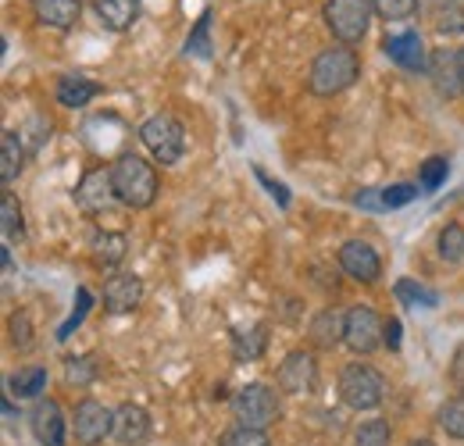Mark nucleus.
<instances>
[{"mask_svg": "<svg viewBox=\"0 0 464 446\" xmlns=\"http://www.w3.org/2000/svg\"><path fill=\"white\" fill-rule=\"evenodd\" d=\"M257 179L265 182V189H268V193L276 197V204H279V208H290V193H286V186H283V182H276V179H268V175H265L261 168H257Z\"/></svg>", "mask_w": 464, "mask_h": 446, "instance_id": "39", "label": "nucleus"}, {"mask_svg": "<svg viewBox=\"0 0 464 446\" xmlns=\"http://www.w3.org/2000/svg\"><path fill=\"white\" fill-rule=\"evenodd\" d=\"M340 268L357 282H375L382 276L379 254H375L368 243H361V239H350V243L340 247Z\"/></svg>", "mask_w": 464, "mask_h": 446, "instance_id": "11", "label": "nucleus"}, {"mask_svg": "<svg viewBox=\"0 0 464 446\" xmlns=\"http://www.w3.org/2000/svg\"><path fill=\"white\" fill-rule=\"evenodd\" d=\"M382 51L386 57L393 61V64H401L404 72H425L429 75V54H425V44H421V36L418 33H397V36H386L382 40Z\"/></svg>", "mask_w": 464, "mask_h": 446, "instance_id": "10", "label": "nucleus"}, {"mask_svg": "<svg viewBox=\"0 0 464 446\" xmlns=\"http://www.w3.org/2000/svg\"><path fill=\"white\" fill-rule=\"evenodd\" d=\"M429 79L436 86L440 97L454 101L464 93V82H461V64H458V54L454 51H436L429 57Z\"/></svg>", "mask_w": 464, "mask_h": 446, "instance_id": "12", "label": "nucleus"}, {"mask_svg": "<svg viewBox=\"0 0 464 446\" xmlns=\"http://www.w3.org/2000/svg\"><path fill=\"white\" fill-rule=\"evenodd\" d=\"M97 375V361L93 357H72L68 361V383H90Z\"/></svg>", "mask_w": 464, "mask_h": 446, "instance_id": "36", "label": "nucleus"}, {"mask_svg": "<svg viewBox=\"0 0 464 446\" xmlns=\"http://www.w3.org/2000/svg\"><path fill=\"white\" fill-rule=\"evenodd\" d=\"M382 396H386V379L372 364L353 361L340 372V400L350 411H375Z\"/></svg>", "mask_w": 464, "mask_h": 446, "instance_id": "4", "label": "nucleus"}, {"mask_svg": "<svg viewBox=\"0 0 464 446\" xmlns=\"http://www.w3.org/2000/svg\"><path fill=\"white\" fill-rule=\"evenodd\" d=\"M447 175H450V165H447V158H429V161L421 165L418 186H421L425 193H432V189H440V186L447 182Z\"/></svg>", "mask_w": 464, "mask_h": 446, "instance_id": "32", "label": "nucleus"}, {"mask_svg": "<svg viewBox=\"0 0 464 446\" xmlns=\"http://www.w3.org/2000/svg\"><path fill=\"white\" fill-rule=\"evenodd\" d=\"M86 311H90V289L82 286V289H79V307H75V311H72V318H68V322L61 325L58 339H68V335L75 333V329H79V322L86 318Z\"/></svg>", "mask_w": 464, "mask_h": 446, "instance_id": "37", "label": "nucleus"}, {"mask_svg": "<svg viewBox=\"0 0 464 446\" xmlns=\"http://www.w3.org/2000/svg\"><path fill=\"white\" fill-rule=\"evenodd\" d=\"M111 436L121 446H140L150 436V418L140 403H121L115 411V425H111Z\"/></svg>", "mask_w": 464, "mask_h": 446, "instance_id": "16", "label": "nucleus"}, {"mask_svg": "<svg viewBox=\"0 0 464 446\" xmlns=\"http://www.w3.org/2000/svg\"><path fill=\"white\" fill-rule=\"evenodd\" d=\"M7 386H11V393H14V396L33 400V396H40V393L47 390V372H44V368H25V372H14Z\"/></svg>", "mask_w": 464, "mask_h": 446, "instance_id": "25", "label": "nucleus"}, {"mask_svg": "<svg viewBox=\"0 0 464 446\" xmlns=\"http://www.w3.org/2000/svg\"><path fill=\"white\" fill-rule=\"evenodd\" d=\"M268 346V329L265 325H254V329H236L232 333V350L239 361H261Z\"/></svg>", "mask_w": 464, "mask_h": 446, "instance_id": "24", "label": "nucleus"}, {"mask_svg": "<svg viewBox=\"0 0 464 446\" xmlns=\"http://www.w3.org/2000/svg\"><path fill=\"white\" fill-rule=\"evenodd\" d=\"M407 446H432L429 440H414V443H407Z\"/></svg>", "mask_w": 464, "mask_h": 446, "instance_id": "42", "label": "nucleus"}, {"mask_svg": "<svg viewBox=\"0 0 464 446\" xmlns=\"http://www.w3.org/2000/svg\"><path fill=\"white\" fill-rule=\"evenodd\" d=\"M93 97H101V82H93L90 75H61L58 82V104L64 108H86Z\"/></svg>", "mask_w": 464, "mask_h": 446, "instance_id": "19", "label": "nucleus"}, {"mask_svg": "<svg viewBox=\"0 0 464 446\" xmlns=\"http://www.w3.org/2000/svg\"><path fill=\"white\" fill-rule=\"evenodd\" d=\"M72 418H75V440L82 446L101 443L104 436H111L115 425V411H108L101 400H79Z\"/></svg>", "mask_w": 464, "mask_h": 446, "instance_id": "8", "label": "nucleus"}, {"mask_svg": "<svg viewBox=\"0 0 464 446\" xmlns=\"http://www.w3.org/2000/svg\"><path fill=\"white\" fill-rule=\"evenodd\" d=\"M186 54L211 57V11H204V15L197 18V25L189 29V36H186Z\"/></svg>", "mask_w": 464, "mask_h": 446, "instance_id": "30", "label": "nucleus"}, {"mask_svg": "<svg viewBox=\"0 0 464 446\" xmlns=\"http://www.w3.org/2000/svg\"><path fill=\"white\" fill-rule=\"evenodd\" d=\"M11 343L22 346V350L33 343V335H29V318H25V315H14V318H11Z\"/></svg>", "mask_w": 464, "mask_h": 446, "instance_id": "38", "label": "nucleus"}, {"mask_svg": "<svg viewBox=\"0 0 464 446\" xmlns=\"http://www.w3.org/2000/svg\"><path fill=\"white\" fill-rule=\"evenodd\" d=\"M125 250H129L125 232H97V236H93V261H97L101 268H115V265H121Z\"/></svg>", "mask_w": 464, "mask_h": 446, "instance_id": "21", "label": "nucleus"}, {"mask_svg": "<svg viewBox=\"0 0 464 446\" xmlns=\"http://www.w3.org/2000/svg\"><path fill=\"white\" fill-rule=\"evenodd\" d=\"M343 322H347V315H340L336 307H325V311H318V315L311 318L307 335H311V343H314V346L333 350L336 343H343Z\"/></svg>", "mask_w": 464, "mask_h": 446, "instance_id": "18", "label": "nucleus"}, {"mask_svg": "<svg viewBox=\"0 0 464 446\" xmlns=\"http://www.w3.org/2000/svg\"><path fill=\"white\" fill-rule=\"evenodd\" d=\"M111 186H115V200H121L125 208H150L158 200V171L147 165L140 154H121L111 161Z\"/></svg>", "mask_w": 464, "mask_h": 446, "instance_id": "2", "label": "nucleus"}, {"mask_svg": "<svg viewBox=\"0 0 464 446\" xmlns=\"http://www.w3.org/2000/svg\"><path fill=\"white\" fill-rule=\"evenodd\" d=\"M458 64H461V82H464V47L458 51Z\"/></svg>", "mask_w": 464, "mask_h": 446, "instance_id": "41", "label": "nucleus"}, {"mask_svg": "<svg viewBox=\"0 0 464 446\" xmlns=\"http://www.w3.org/2000/svg\"><path fill=\"white\" fill-rule=\"evenodd\" d=\"M322 15H325V25L333 29V36L343 47H353L364 40V33L372 25L375 0H325Z\"/></svg>", "mask_w": 464, "mask_h": 446, "instance_id": "3", "label": "nucleus"}, {"mask_svg": "<svg viewBox=\"0 0 464 446\" xmlns=\"http://www.w3.org/2000/svg\"><path fill=\"white\" fill-rule=\"evenodd\" d=\"M111 197H115V186H111V171H104V168H93V171L79 182V189H75L79 208L90 211V215H101V211L111 204Z\"/></svg>", "mask_w": 464, "mask_h": 446, "instance_id": "15", "label": "nucleus"}, {"mask_svg": "<svg viewBox=\"0 0 464 446\" xmlns=\"http://www.w3.org/2000/svg\"><path fill=\"white\" fill-rule=\"evenodd\" d=\"M440 257L447 265H464V225L450 222L440 232Z\"/></svg>", "mask_w": 464, "mask_h": 446, "instance_id": "26", "label": "nucleus"}, {"mask_svg": "<svg viewBox=\"0 0 464 446\" xmlns=\"http://www.w3.org/2000/svg\"><path fill=\"white\" fill-rule=\"evenodd\" d=\"M276 379H279L283 393H311L318 386V361H314V354L290 350L286 361L279 364V375Z\"/></svg>", "mask_w": 464, "mask_h": 446, "instance_id": "9", "label": "nucleus"}, {"mask_svg": "<svg viewBox=\"0 0 464 446\" xmlns=\"http://www.w3.org/2000/svg\"><path fill=\"white\" fill-rule=\"evenodd\" d=\"M418 193H421V189H418V186H411V182L386 186V189H382V208H404V204H411Z\"/></svg>", "mask_w": 464, "mask_h": 446, "instance_id": "35", "label": "nucleus"}, {"mask_svg": "<svg viewBox=\"0 0 464 446\" xmlns=\"http://www.w3.org/2000/svg\"><path fill=\"white\" fill-rule=\"evenodd\" d=\"M22 158H25V150H22V136H18L14 129H4V136H0V179H4V186L18 179Z\"/></svg>", "mask_w": 464, "mask_h": 446, "instance_id": "22", "label": "nucleus"}, {"mask_svg": "<svg viewBox=\"0 0 464 446\" xmlns=\"http://www.w3.org/2000/svg\"><path fill=\"white\" fill-rule=\"evenodd\" d=\"M29 7H33L40 25L61 29V33L72 29L79 22V15H82V0H29Z\"/></svg>", "mask_w": 464, "mask_h": 446, "instance_id": "17", "label": "nucleus"}, {"mask_svg": "<svg viewBox=\"0 0 464 446\" xmlns=\"http://www.w3.org/2000/svg\"><path fill=\"white\" fill-rule=\"evenodd\" d=\"M429 18L440 33H464V0H429Z\"/></svg>", "mask_w": 464, "mask_h": 446, "instance_id": "23", "label": "nucleus"}, {"mask_svg": "<svg viewBox=\"0 0 464 446\" xmlns=\"http://www.w3.org/2000/svg\"><path fill=\"white\" fill-rule=\"evenodd\" d=\"M97 4V15L104 22V29L111 33H125L136 25L140 18V0H93Z\"/></svg>", "mask_w": 464, "mask_h": 446, "instance_id": "20", "label": "nucleus"}, {"mask_svg": "<svg viewBox=\"0 0 464 446\" xmlns=\"http://www.w3.org/2000/svg\"><path fill=\"white\" fill-rule=\"evenodd\" d=\"M401 335H404V325H401V318H386V329H382V343H386L390 350H401Z\"/></svg>", "mask_w": 464, "mask_h": 446, "instance_id": "40", "label": "nucleus"}, {"mask_svg": "<svg viewBox=\"0 0 464 446\" xmlns=\"http://www.w3.org/2000/svg\"><path fill=\"white\" fill-rule=\"evenodd\" d=\"M0 218H4V239H22L25 222H22V204L14 200V193L0 197Z\"/></svg>", "mask_w": 464, "mask_h": 446, "instance_id": "29", "label": "nucleus"}, {"mask_svg": "<svg viewBox=\"0 0 464 446\" xmlns=\"http://www.w3.org/2000/svg\"><path fill=\"white\" fill-rule=\"evenodd\" d=\"M232 414L243 429H268L279 418V396L276 390H268L265 383H250L243 390H236L232 396Z\"/></svg>", "mask_w": 464, "mask_h": 446, "instance_id": "6", "label": "nucleus"}, {"mask_svg": "<svg viewBox=\"0 0 464 446\" xmlns=\"http://www.w3.org/2000/svg\"><path fill=\"white\" fill-rule=\"evenodd\" d=\"M143 300V282L140 276H129V272H118L104 286V307L111 315H125V311H136Z\"/></svg>", "mask_w": 464, "mask_h": 446, "instance_id": "14", "label": "nucleus"}, {"mask_svg": "<svg viewBox=\"0 0 464 446\" xmlns=\"http://www.w3.org/2000/svg\"><path fill=\"white\" fill-rule=\"evenodd\" d=\"M440 429L454 440H464V393L461 396H450L443 407H440Z\"/></svg>", "mask_w": 464, "mask_h": 446, "instance_id": "28", "label": "nucleus"}, {"mask_svg": "<svg viewBox=\"0 0 464 446\" xmlns=\"http://www.w3.org/2000/svg\"><path fill=\"white\" fill-rule=\"evenodd\" d=\"M353 446H390V425L382 418H372V422L357 425Z\"/></svg>", "mask_w": 464, "mask_h": 446, "instance_id": "31", "label": "nucleus"}, {"mask_svg": "<svg viewBox=\"0 0 464 446\" xmlns=\"http://www.w3.org/2000/svg\"><path fill=\"white\" fill-rule=\"evenodd\" d=\"M140 140H143V147L154 154V161H161V165H175V161H182V154H186V129H182V121L172 118V114H154V118H147V121L140 125Z\"/></svg>", "mask_w": 464, "mask_h": 446, "instance_id": "5", "label": "nucleus"}, {"mask_svg": "<svg viewBox=\"0 0 464 446\" xmlns=\"http://www.w3.org/2000/svg\"><path fill=\"white\" fill-rule=\"evenodd\" d=\"M375 11L390 22H404L418 11V0H375Z\"/></svg>", "mask_w": 464, "mask_h": 446, "instance_id": "34", "label": "nucleus"}, {"mask_svg": "<svg viewBox=\"0 0 464 446\" xmlns=\"http://www.w3.org/2000/svg\"><path fill=\"white\" fill-rule=\"evenodd\" d=\"M393 293H397V300L407 304V307H436V304H440V296H436L432 289L418 286L414 279H401L393 286Z\"/></svg>", "mask_w": 464, "mask_h": 446, "instance_id": "27", "label": "nucleus"}, {"mask_svg": "<svg viewBox=\"0 0 464 446\" xmlns=\"http://www.w3.org/2000/svg\"><path fill=\"white\" fill-rule=\"evenodd\" d=\"M361 75V57L353 47H325L307 68V90L314 97H336Z\"/></svg>", "mask_w": 464, "mask_h": 446, "instance_id": "1", "label": "nucleus"}, {"mask_svg": "<svg viewBox=\"0 0 464 446\" xmlns=\"http://www.w3.org/2000/svg\"><path fill=\"white\" fill-rule=\"evenodd\" d=\"M29 422H33V436L40 446H64V414L54 400H36Z\"/></svg>", "mask_w": 464, "mask_h": 446, "instance_id": "13", "label": "nucleus"}, {"mask_svg": "<svg viewBox=\"0 0 464 446\" xmlns=\"http://www.w3.org/2000/svg\"><path fill=\"white\" fill-rule=\"evenodd\" d=\"M218 446H272L268 443V436L261 432V429H243V425H236L232 432H226Z\"/></svg>", "mask_w": 464, "mask_h": 446, "instance_id": "33", "label": "nucleus"}, {"mask_svg": "<svg viewBox=\"0 0 464 446\" xmlns=\"http://www.w3.org/2000/svg\"><path fill=\"white\" fill-rule=\"evenodd\" d=\"M382 329H386V322H382L372 307L357 304V307H350L347 311L343 343H347L353 354H372V350H379V343H382Z\"/></svg>", "mask_w": 464, "mask_h": 446, "instance_id": "7", "label": "nucleus"}]
</instances>
